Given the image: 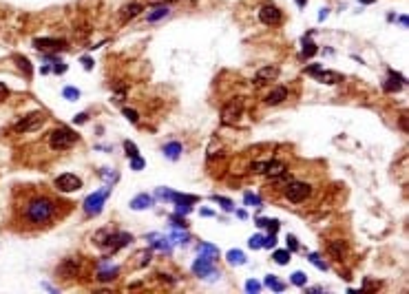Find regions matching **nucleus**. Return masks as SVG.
Instances as JSON below:
<instances>
[{
	"label": "nucleus",
	"mask_w": 409,
	"mask_h": 294,
	"mask_svg": "<svg viewBox=\"0 0 409 294\" xmlns=\"http://www.w3.org/2000/svg\"><path fill=\"white\" fill-rule=\"evenodd\" d=\"M310 193H312V186L308 184V181H288L283 188V195L288 202L292 204H301L305 202V199L310 197Z\"/></svg>",
	"instance_id": "7ed1b4c3"
},
{
	"label": "nucleus",
	"mask_w": 409,
	"mask_h": 294,
	"mask_svg": "<svg viewBox=\"0 0 409 294\" xmlns=\"http://www.w3.org/2000/svg\"><path fill=\"white\" fill-rule=\"evenodd\" d=\"M78 140H80V135H78L76 131H71V129H65V126H60V129H53L51 133H49V146H51L53 150H67V148H71L73 144H78Z\"/></svg>",
	"instance_id": "f03ea898"
},
{
	"label": "nucleus",
	"mask_w": 409,
	"mask_h": 294,
	"mask_svg": "<svg viewBox=\"0 0 409 294\" xmlns=\"http://www.w3.org/2000/svg\"><path fill=\"white\" fill-rule=\"evenodd\" d=\"M168 13H170L168 4H160V7L155 4L153 13H149V16H146V22H151V24H153V22H157V20H164V18L168 16Z\"/></svg>",
	"instance_id": "f3484780"
},
{
	"label": "nucleus",
	"mask_w": 409,
	"mask_h": 294,
	"mask_svg": "<svg viewBox=\"0 0 409 294\" xmlns=\"http://www.w3.org/2000/svg\"><path fill=\"white\" fill-rule=\"evenodd\" d=\"M244 202L250 204V206H257V208H261V199H259L254 193H245V195H244Z\"/></svg>",
	"instance_id": "f704fd0d"
},
{
	"label": "nucleus",
	"mask_w": 409,
	"mask_h": 294,
	"mask_svg": "<svg viewBox=\"0 0 409 294\" xmlns=\"http://www.w3.org/2000/svg\"><path fill=\"white\" fill-rule=\"evenodd\" d=\"M62 95H65L67 97V100H78V97H80V91H78V89H73V86H65V89H62Z\"/></svg>",
	"instance_id": "2f4dec72"
},
{
	"label": "nucleus",
	"mask_w": 409,
	"mask_h": 294,
	"mask_svg": "<svg viewBox=\"0 0 409 294\" xmlns=\"http://www.w3.org/2000/svg\"><path fill=\"white\" fill-rule=\"evenodd\" d=\"M310 263H314V266H317L319 270H327V263L321 261V257H319L317 252H312V254H310Z\"/></svg>",
	"instance_id": "473e14b6"
},
{
	"label": "nucleus",
	"mask_w": 409,
	"mask_h": 294,
	"mask_svg": "<svg viewBox=\"0 0 409 294\" xmlns=\"http://www.w3.org/2000/svg\"><path fill=\"white\" fill-rule=\"evenodd\" d=\"M321 69H323L321 65H312V67H308V69H305V73H308V75H312V77H314V75H317L319 71H321Z\"/></svg>",
	"instance_id": "a18cd8bd"
},
{
	"label": "nucleus",
	"mask_w": 409,
	"mask_h": 294,
	"mask_svg": "<svg viewBox=\"0 0 409 294\" xmlns=\"http://www.w3.org/2000/svg\"><path fill=\"white\" fill-rule=\"evenodd\" d=\"M290 281H292L294 286L303 288L305 283H308V274H305V272H294V274H292V279H290Z\"/></svg>",
	"instance_id": "c756f323"
},
{
	"label": "nucleus",
	"mask_w": 409,
	"mask_h": 294,
	"mask_svg": "<svg viewBox=\"0 0 409 294\" xmlns=\"http://www.w3.org/2000/svg\"><path fill=\"white\" fill-rule=\"evenodd\" d=\"M124 148H126V155H129V157H135V155H137V146L133 144V142L126 140L124 142Z\"/></svg>",
	"instance_id": "a19ab883"
},
{
	"label": "nucleus",
	"mask_w": 409,
	"mask_h": 294,
	"mask_svg": "<svg viewBox=\"0 0 409 294\" xmlns=\"http://www.w3.org/2000/svg\"><path fill=\"white\" fill-rule=\"evenodd\" d=\"M122 113H124V117L129 122H133V124H137V122H140V115H137L135 109H122Z\"/></svg>",
	"instance_id": "72a5a7b5"
},
{
	"label": "nucleus",
	"mask_w": 409,
	"mask_h": 294,
	"mask_svg": "<svg viewBox=\"0 0 409 294\" xmlns=\"http://www.w3.org/2000/svg\"><path fill=\"white\" fill-rule=\"evenodd\" d=\"M157 279H162V281H166V283H175V279H172L170 274H164V272L157 274Z\"/></svg>",
	"instance_id": "8fccbe9b"
},
{
	"label": "nucleus",
	"mask_w": 409,
	"mask_h": 294,
	"mask_svg": "<svg viewBox=\"0 0 409 294\" xmlns=\"http://www.w3.org/2000/svg\"><path fill=\"white\" fill-rule=\"evenodd\" d=\"M285 173V164L281 159H270V164H268V170H265V177H270V179H274V177H279V175H283Z\"/></svg>",
	"instance_id": "dca6fc26"
},
{
	"label": "nucleus",
	"mask_w": 409,
	"mask_h": 294,
	"mask_svg": "<svg viewBox=\"0 0 409 294\" xmlns=\"http://www.w3.org/2000/svg\"><path fill=\"white\" fill-rule=\"evenodd\" d=\"M7 95H9V89L4 84H0V100H2V97H7Z\"/></svg>",
	"instance_id": "603ef678"
},
{
	"label": "nucleus",
	"mask_w": 409,
	"mask_h": 294,
	"mask_svg": "<svg viewBox=\"0 0 409 294\" xmlns=\"http://www.w3.org/2000/svg\"><path fill=\"white\" fill-rule=\"evenodd\" d=\"M403 86H405V77L398 75L396 71H389V80L385 82V91L387 93H396V91H401Z\"/></svg>",
	"instance_id": "ddd939ff"
},
{
	"label": "nucleus",
	"mask_w": 409,
	"mask_h": 294,
	"mask_svg": "<svg viewBox=\"0 0 409 294\" xmlns=\"http://www.w3.org/2000/svg\"><path fill=\"white\" fill-rule=\"evenodd\" d=\"M285 97H288V89H285V86H277V89H272L268 95H265L263 102L268 106H277V104H281V102L285 100Z\"/></svg>",
	"instance_id": "f8f14e48"
},
{
	"label": "nucleus",
	"mask_w": 409,
	"mask_h": 294,
	"mask_svg": "<svg viewBox=\"0 0 409 294\" xmlns=\"http://www.w3.org/2000/svg\"><path fill=\"white\" fill-rule=\"evenodd\" d=\"M146 166V161L140 157V155H135V157H131V168L133 170H142Z\"/></svg>",
	"instance_id": "58836bf2"
},
{
	"label": "nucleus",
	"mask_w": 409,
	"mask_h": 294,
	"mask_svg": "<svg viewBox=\"0 0 409 294\" xmlns=\"http://www.w3.org/2000/svg\"><path fill=\"white\" fill-rule=\"evenodd\" d=\"M228 263H233V266H244L245 254L241 252V250H228Z\"/></svg>",
	"instance_id": "b1692460"
},
{
	"label": "nucleus",
	"mask_w": 409,
	"mask_h": 294,
	"mask_svg": "<svg viewBox=\"0 0 409 294\" xmlns=\"http://www.w3.org/2000/svg\"><path fill=\"white\" fill-rule=\"evenodd\" d=\"M250 248L252 250L263 248V237H261V234H252V237H250Z\"/></svg>",
	"instance_id": "4c0bfd02"
},
{
	"label": "nucleus",
	"mask_w": 409,
	"mask_h": 294,
	"mask_svg": "<svg viewBox=\"0 0 409 294\" xmlns=\"http://www.w3.org/2000/svg\"><path fill=\"white\" fill-rule=\"evenodd\" d=\"M170 223L175 228H186V226H188V223H186V219L179 217V215H170Z\"/></svg>",
	"instance_id": "ea45409f"
},
{
	"label": "nucleus",
	"mask_w": 409,
	"mask_h": 294,
	"mask_svg": "<svg viewBox=\"0 0 409 294\" xmlns=\"http://www.w3.org/2000/svg\"><path fill=\"white\" fill-rule=\"evenodd\" d=\"M314 77H317L319 82H323V84H336V82L343 80L341 73H336V71H325V69H321V71H319Z\"/></svg>",
	"instance_id": "4468645a"
},
{
	"label": "nucleus",
	"mask_w": 409,
	"mask_h": 294,
	"mask_svg": "<svg viewBox=\"0 0 409 294\" xmlns=\"http://www.w3.org/2000/svg\"><path fill=\"white\" fill-rule=\"evenodd\" d=\"M265 288H272L274 292H283V290H285V283L277 281V277H272V274H268V277H265Z\"/></svg>",
	"instance_id": "bb28decb"
},
{
	"label": "nucleus",
	"mask_w": 409,
	"mask_h": 294,
	"mask_svg": "<svg viewBox=\"0 0 409 294\" xmlns=\"http://www.w3.org/2000/svg\"><path fill=\"white\" fill-rule=\"evenodd\" d=\"M153 248L162 250V252H168V250H170V243H168V239H157V241H153Z\"/></svg>",
	"instance_id": "c9c22d12"
},
{
	"label": "nucleus",
	"mask_w": 409,
	"mask_h": 294,
	"mask_svg": "<svg viewBox=\"0 0 409 294\" xmlns=\"http://www.w3.org/2000/svg\"><path fill=\"white\" fill-rule=\"evenodd\" d=\"M111 195V188H102V190H97V193H93V195H88V197L84 199V213L86 215H97L102 210V206H104L106 202V197Z\"/></svg>",
	"instance_id": "423d86ee"
},
{
	"label": "nucleus",
	"mask_w": 409,
	"mask_h": 294,
	"mask_svg": "<svg viewBox=\"0 0 409 294\" xmlns=\"http://www.w3.org/2000/svg\"><path fill=\"white\" fill-rule=\"evenodd\" d=\"M86 117H88L86 113H78V115H76V124H84Z\"/></svg>",
	"instance_id": "3c124183"
},
{
	"label": "nucleus",
	"mask_w": 409,
	"mask_h": 294,
	"mask_svg": "<svg viewBox=\"0 0 409 294\" xmlns=\"http://www.w3.org/2000/svg\"><path fill=\"white\" fill-rule=\"evenodd\" d=\"M193 272L197 274V277H204V279H217L219 277V272H217V268H215V259L204 257V254L193 263Z\"/></svg>",
	"instance_id": "0eeeda50"
},
{
	"label": "nucleus",
	"mask_w": 409,
	"mask_h": 294,
	"mask_svg": "<svg viewBox=\"0 0 409 294\" xmlns=\"http://www.w3.org/2000/svg\"><path fill=\"white\" fill-rule=\"evenodd\" d=\"M117 274H120V268L108 266L106 263V268H102V270L97 272V279H100V281H113V279H117Z\"/></svg>",
	"instance_id": "aec40b11"
},
{
	"label": "nucleus",
	"mask_w": 409,
	"mask_h": 294,
	"mask_svg": "<svg viewBox=\"0 0 409 294\" xmlns=\"http://www.w3.org/2000/svg\"><path fill=\"white\" fill-rule=\"evenodd\" d=\"M162 150H164L166 157L175 161V159H179V155H181V144L179 142H168V144H164V148Z\"/></svg>",
	"instance_id": "a211bd4d"
},
{
	"label": "nucleus",
	"mask_w": 409,
	"mask_h": 294,
	"mask_svg": "<svg viewBox=\"0 0 409 294\" xmlns=\"http://www.w3.org/2000/svg\"><path fill=\"white\" fill-rule=\"evenodd\" d=\"M281 18H283V13H281V9L274 7V4H263V7L259 9V20L263 24H268V27L279 24Z\"/></svg>",
	"instance_id": "1a4fd4ad"
},
{
	"label": "nucleus",
	"mask_w": 409,
	"mask_h": 294,
	"mask_svg": "<svg viewBox=\"0 0 409 294\" xmlns=\"http://www.w3.org/2000/svg\"><path fill=\"white\" fill-rule=\"evenodd\" d=\"M345 241H329L327 243V252L332 254V257H336V259H343L345 257Z\"/></svg>",
	"instance_id": "412c9836"
},
{
	"label": "nucleus",
	"mask_w": 409,
	"mask_h": 294,
	"mask_svg": "<svg viewBox=\"0 0 409 294\" xmlns=\"http://www.w3.org/2000/svg\"><path fill=\"white\" fill-rule=\"evenodd\" d=\"M197 250H199V254H204V257H210V259H215L217 254H219V250H217L215 246H210V243H199V246H197Z\"/></svg>",
	"instance_id": "a878e982"
},
{
	"label": "nucleus",
	"mask_w": 409,
	"mask_h": 294,
	"mask_svg": "<svg viewBox=\"0 0 409 294\" xmlns=\"http://www.w3.org/2000/svg\"><path fill=\"white\" fill-rule=\"evenodd\" d=\"M272 259L279 266H285V263H290V250H277V252L272 254Z\"/></svg>",
	"instance_id": "cd10ccee"
},
{
	"label": "nucleus",
	"mask_w": 409,
	"mask_h": 294,
	"mask_svg": "<svg viewBox=\"0 0 409 294\" xmlns=\"http://www.w3.org/2000/svg\"><path fill=\"white\" fill-rule=\"evenodd\" d=\"M245 290H248L250 294H257L261 290V283L259 281H248V283H245Z\"/></svg>",
	"instance_id": "79ce46f5"
},
{
	"label": "nucleus",
	"mask_w": 409,
	"mask_h": 294,
	"mask_svg": "<svg viewBox=\"0 0 409 294\" xmlns=\"http://www.w3.org/2000/svg\"><path fill=\"white\" fill-rule=\"evenodd\" d=\"M170 199L172 202H181V204H197L199 202V197L197 195H181V193H170Z\"/></svg>",
	"instance_id": "5701e85b"
},
{
	"label": "nucleus",
	"mask_w": 409,
	"mask_h": 294,
	"mask_svg": "<svg viewBox=\"0 0 409 294\" xmlns=\"http://www.w3.org/2000/svg\"><path fill=\"white\" fill-rule=\"evenodd\" d=\"M16 62H18V65H20V69L24 71V75H31V67H29V60H27V58L18 56V58H16Z\"/></svg>",
	"instance_id": "e433bc0d"
},
{
	"label": "nucleus",
	"mask_w": 409,
	"mask_h": 294,
	"mask_svg": "<svg viewBox=\"0 0 409 294\" xmlns=\"http://www.w3.org/2000/svg\"><path fill=\"white\" fill-rule=\"evenodd\" d=\"M56 188L62 190V193H76V190L82 188V179L73 173H62L60 177L56 179Z\"/></svg>",
	"instance_id": "6e6552de"
},
{
	"label": "nucleus",
	"mask_w": 409,
	"mask_h": 294,
	"mask_svg": "<svg viewBox=\"0 0 409 294\" xmlns=\"http://www.w3.org/2000/svg\"><path fill=\"white\" fill-rule=\"evenodd\" d=\"M361 2H363V4H372L374 0H361Z\"/></svg>",
	"instance_id": "4d7b16f0"
},
{
	"label": "nucleus",
	"mask_w": 409,
	"mask_h": 294,
	"mask_svg": "<svg viewBox=\"0 0 409 294\" xmlns=\"http://www.w3.org/2000/svg\"><path fill=\"white\" fill-rule=\"evenodd\" d=\"M153 4H166V2H170V0H151Z\"/></svg>",
	"instance_id": "5fc2aeb1"
},
{
	"label": "nucleus",
	"mask_w": 409,
	"mask_h": 294,
	"mask_svg": "<svg viewBox=\"0 0 409 294\" xmlns=\"http://www.w3.org/2000/svg\"><path fill=\"white\" fill-rule=\"evenodd\" d=\"M33 47L38 51H65L67 40H62V38H36Z\"/></svg>",
	"instance_id": "9d476101"
},
{
	"label": "nucleus",
	"mask_w": 409,
	"mask_h": 294,
	"mask_svg": "<svg viewBox=\"0 0 409 294\" xmlns=\"http://www.w3.org/2000/svg\"><path fill=\"white\" fill-rule=\"evenodd\" d=\"M288 246H290V250H297V248H299V241L292 237V234L288 237Z\"/></svg>",
	"instance_id": "de8ad7c7"
},
{
	"label": "nucleus",
	"mask_w": 409,
	"mask_h": 294,
	"mask_svg": "<svg viewBox=\"0 0 409 294\" xmlns=\"http://www.w3.org/2000/svg\"><path fill=\"white\" fill-rule=\"evenodd\" d=\"M274 246H277V237H274V234L263 237V248H274Z\"/></svg>",
	"instance_id": "37998d69"
},
{
	"label": "nucleus",
	"mask_w": 409,
	"mask_h": 294,
	"mask_svg": "<svg viewBox=\"0 0 409 294\" xmlns=\"http://www.w3.org/2000/svg\"><path fill=\"white\" fill-rule=\"evenodd\" d=\"M297 2L301 4V7H305V4H308V0H297Z\"/></svg>",
	"instance_id": "6e6d98bb"
},
{
	"label": "nucleus",
	"mask_w": 409,
	"mask_h": 294,
	"mask_svg": "<svg viewBox=\"0 0 409 294\" xmlns=\"http://www.w3.org/2000/svg\"><path fill=\"white\" fill-rule=\"evenodd\" d=\"M149 261H151V254L144 252V254H140V261H137V266H149Z\"/></svg>",
	"instance_id": "49530a36"
},
{
	"label": "nucleus",
	"mask_w": 409,
	"mask_h": 294,
	"mask_svg": "<svg viewBox=\"0 0 409 294\" xmlns=\"http://www.w3.org/2000/svg\"><path fill=\"white\" fill-rule=\"evenodd\" d=\"M140 11H142V4H140V2H131V4H126V7L122 9V20L129 22L131 18L140 16Z\"/></svg>",
	"instance_id": "6ab92c4d"
},
{
	"label": "nucleus",
	"mask_w": 409,
	"mask_h": 294,
	"mask_svg": "<svg viewBox=\"0 0 409 294\" xmlns=\"http://www.w3.org/2000/svg\"><path fill=\"white\" fill-rule=\"evenodd\" d=\"M201 215H204V217H215L213 210H201Z\"/></svg>",
	"instance_id": "864d4df0"
},
{
	"label": "nucleus",
	"mask_w": 409,
	"mask_h": 294,
	"mask_svg": "<svg viewBox=\"0 0 409 294\" xmlns=\"http://www.w3.org/2000/svg\"><path fill=\"white\" fill-rule=\"evenodd\" d=\"M44 122H47L44 113L42 111H36V113H29V115H24L22 120H18L16 124H13V131H16V133H33V131L42 129Z\"/></svg>",
	"instance_id": "20e7f679"
},
{
	"label": "nucleus",
	"mask_w": 409,
	"mask_h": 294,
	"mask_svg": "<svg viewBox=\"0 0 409 294\" xmlns=\"http://www.w3.org/2000/svg\"><path fill=\"white\" fill-rule=\"evenodd\" d=\"M56 213V204L47 197H36L24 206V219L29 223H47Z\"/></svg>",
	"instance_id": "f257e3e1"
},
{
	"label": "nucleus",
	"mask_w": 409,
	"mask_h": 294,
	"mask_svg": "<svg viewBox=\"0 0 409 294\" xmlns=\"http://www.w3.org/2000/svg\"><path fill=\"white\" fill-rule=\"evenodd\" d=\"M241 115H244V97H233V100L226 102L224 109H221V120H224V124H237Z\"/></svg>",
	"instance_id": "39448f33"
},
{
	"label": "nucleus",
	"mask_w": 409,
	"mask_h": 294,
	"mask_svg": "<svg viewBox=\"0 0 409 294\" xmlns=\"http://www.w3.org/2000/svg\"><path fill=\"white\" fill-rule=\"evenodd\" d=\"M317 51H319V47L310 40V36H305V40H303V58H312Z\"/></svg>",
	"instance_id": "393cba45"
},
{
	"label": "nucleus",
	"mask_w": 409,
	"mask_h": 294,
	"mask_svg": "<svg viewBox=\"0 0 409 294\" xmlns=\"http://www.w3.org/2000/svg\"><path fill=\"white\" fill-rule=\"evenodd\" d=\"M82 67H84L86 71H91V69H93V60H91V58H82Z\"/></svg>",
	"instance_id": "09e8293b"
},
{
	"label": "nucleus",
	"mask_w": 409,
	"mask_h": 294,
	"mask_svg": "<svg viewBox=\"0 0 409 294\" xmlns=\"http://www.w3.org/2000/svg\"><path fill=\"white\" fill-rule=\"evenodd\" d=\"M175 204H177V213L179 215H188L190 210H193L190 208V204H181V202H175Z\"/></svg>",
	"instance_id": "c03bdc74"
},
{
	"label": "nucleus",
	"mask_w": 409,
	"mask_h": 294,
	"mask_svg": "<svg viewBox=\"0 0 409 294\" xmlns=\"http://www.w3.org/2000/svg\"><path fill=\"white\" fill-rule=\"evenodd\" d=\"M58 274H60L62 279L76 277V274H78V259H67V261L58 268Z\"/></svg>",
	"instance_id": "2eb2a0df"
},
{
	"label": "nucleus",
	"mask_w": 409,
	"mask_h": 294,
	"mask_svg": "<svg viewBox=\"0 0 409 294\" xmlns=\"http://www.w3.org/2000/svg\"><path fill=\"white\" fill-rule=\"evenodd\" d=\"M277 77H279V67H274V65H265L254 73V82L257 84H265V82L277 80Z\"/></svg>",
	"instance_id": "9b49d317"
},
{
	"label": "nucleus",
	"mask_w": 409,
	"mask_h": 294,
	"mask_svg": "<svg viewBox=\"0 0 409 294\" xmlns=\"http://www.w3.org/2000/svg\"><path fill=\"white\" fill-rule=\"evenodd\" d=\"M213 199H215L217 204H221V208H224V210H230V213H233V210H235V204L230 202V199H226V197H219V195H215Z\"/></svg>",
	"instance_id": "7c9ffc66"
},
{
	"label": "nucleus",
	"mask_w": 409,
	"mask_h": 294,
	"mask_svg": "<svg viewBox=\"0 0 409 294\" xmlns=\"http://www.w3.org/2000/svg\"><path fill=\"white\" fill-rule=\"evenodd\" d=\"M151 204H153V199L149 197V195H137V197L131 202V208L133 210H144V208H149Z\"/></svg>",
	"instance_id": "4be33fe9"
},
{
	"label": "nucleus",
	"mask_w": 409,
	"mask_h": 294,
	"mask_svg": "<svg viewBox=\"0 0 409 294\" xmlns=\"http://www.w3.org/2000/svg\"><path fill=\"white\" fill-rule=\"evenodd\" d=\"M106 237H108V232H106V230H97V232L93 234V243H95L97 248H104Z\"/></svg>",
	"instance_id": "c85d7f7f"
}]
</instances>
